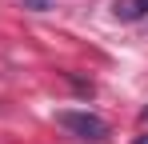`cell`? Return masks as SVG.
I'll list each match as a JSON object with an SVG mask.
<instances>
[{"label": "cell", "mask_w": 148, "mask_h": 144, "mask_svg": "<svg viewBox=\"0 0 148 144\" xmlns=\"http://www.w3.org/2000/svg\"><path fill=\"white\" fill-rule=\"evenodd\" d=\"M56 124L68 128L80 140H104L108 136V120L96 116V112H88V108H64V112H56Z\"/></svg>", "instance_id": "cell-1"}, {"label": "cell", "mask_w": 148, "mask_h": 144, "mask_svg": "<svg viewBox=\"0 0 148 144\" xmlns=\"http://www.w3.org/2000/svg\"><path fill=\"white\" fill-rule=\"evenodd\" d=\"M140 120H144V124H148V108H144V112H140Z\"/></svg>", "instance_id": "cell-4"}, {"label": "cell", "mask_w": 148, "mask_h": 144, "mask_svg": "<svg viewBox=\"0 0 148 144\" xmlns=\"http://www.w3.org/2000/svg\"><path fill=\"white\" fill-rule=\"evenodd\" d=\"M148 12V0H124V4H116V16L120 20H140Z\"/></svg>", "instance_id": "cell-2"}, {"label": "cell", "mask_w": 148, "mask_h": 144, "mask_svg": "<svg viewBox=\"0 0 148 144\" xmlns=\"http://www.w3.org/2000/svg\"><path fill=\"white\" fill-rule=\"evenodd\" d=\"M28 8H44V4H48V0H24Z\"/></svg>", "instance_id": "cell-3"}]
</instances>
